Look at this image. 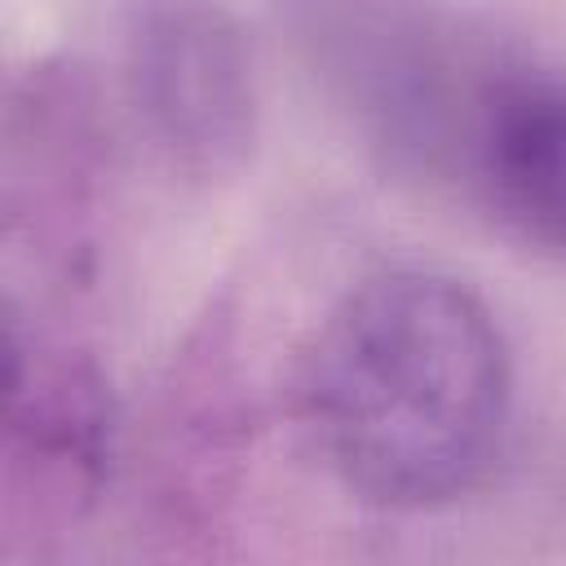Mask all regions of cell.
<instances>
[{
	"label": "cell",
	"instance_id": "cell-1",
	"mask_svg": "<svg viewBox=\"0 0 566 566\" xmlns=\"http://www.w3.org/2000/svg\"><path fill=\"white\" fill-rule=\"evenodd\" d=\"M509 349L455 279L376 274L318 327L305 420L336 478L371 504L424 509L478 482L509 416Z\"/></svg>",
	"mask_w": 566,
	"mask_h": 566
},
{
	"label": "cell",
	"instance_id": "cell-3",
	"mask_svg": "<svg viewBox=\"0 0 566 566\" xmlns=\"http://www.w3.org/2000/svg\"><path fill=\"white\" fill-rule=\"evenodd\" d=\"M142 75L150 84L155 111L186 137L212 142L230 133L239 119L243 93H239V57L208 18L177 13L172 22H159L146 35Z\"/></svg>",
	"mask_w": 566,
	"mask_h": 566
},
{
	"label": "cell",
	"instance_id": "cell-2",
	"mask_svg": "<svg viewBox=\"0 0 566 566\" xmlns=\"http://www.w3.org/2000/svg\"><path fill=\"white\" fill-rule=\"evenodd\" d=\"M469 150L495 212L566 261V80L491 84L473 111Z\"/></svg>",
	"mask_w": 566,
	"mask_h": 566
}]
</instances>
